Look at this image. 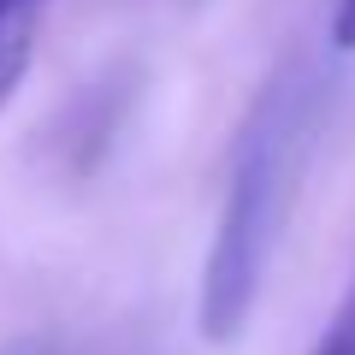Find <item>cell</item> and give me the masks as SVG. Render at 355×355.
<instances>
[{
  "mask_svg": "<svg viewBox=\"0 0 355 355\" xmlns=\"http://www.w3.org/2000/svg\"><path fill=\"white\" fill-rule=\"evenodd\" d=\"M308 137H314V83L308 71H279L254 95L249 119L231 148L225 207L214 225V249L202 266V338L237 343L249 331V314L266 291L272 254L284 243L296 207V184L308 166Z\"/></svg>",
  "mask_w": 355,
  "mask_h": 355,
  "instance_id": "obj_1",
  "label": "cell"
},
{
  "mask_svg": "<svg viewBox=\"0 0 355 355\" xmlns=\"http://www.w3.org/2000/svg\"><path fill=\"white\" fill-rule=\"evenodd\" d=\"M36 18H42V6H6V12H0V107L18 95V83H24V71H30Z\"/></svg>",
  "mask_w": 355,
  "mask_h": 355,
  "instance_id": "obj_2",
  "label": "cell"
},
{
  "mask_svg": "<svg viewBox=\"0 0 355 355\" xmlns=\"http://www.w3.org/2000/svg\"><path fill=\"white\" fill-rule=\"evenodd\" d=\"M314 355H355V284L343 296V308L331 314V326H326V338H320Z\"/></svg>",
  "mask_w": 355,
  "mask_h": 355,
  "instance_id": "obj_3",
  "label": "cell"
},
{
  "mask_svg": "<svg viewBox=\"0 0 355 355\" xmlns=\"http://www.w3.org/2000/svg\"><path fill=\"white\" fill-rule=\"evenodd\" d=\"M331 48L355 53V0H338L331 6Z\"/></svg>",
  "mask_w": 355,
  "mask_h": 355,
  "instance_id": "obj_4",
  "label": "cell"
},
{
  "mask_svg": "<svg viewBox=\"0 0 355 355\" xmlns=\"http://www.w3.org/2000/svg\"><path fill=\"white\" fill-rule=\"evenodd\" d=\"M6 6H48V0H0V12H6Z\"/></svg>",
  "mask_w": 355,
  "mask_h": 355,
  "instance_id": "obj_5",
  "label": "cell"
}]
</instances>
